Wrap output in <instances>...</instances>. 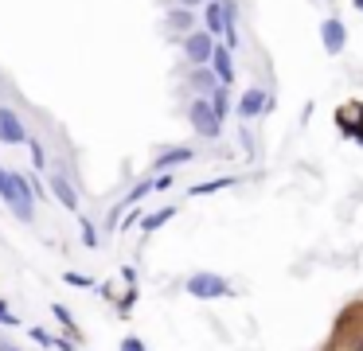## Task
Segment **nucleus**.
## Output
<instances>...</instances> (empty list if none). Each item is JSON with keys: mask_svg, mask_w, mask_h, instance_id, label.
I'll return each instance as SVG.
<instances>
[{"mask_svg": "<svg viewBox=\"0 0 363 351\" xmlns=\"http://www.w3.org/2000/svg\"><path fill=\"white\" fill-rule=\"evenodd\" d=\"M176 4H180V8H191V12H199V8L207 4V0H176Z\"/></svg>", "mask_w": 363, "mask_h": 351, "instance_id": "27", "label": "nucleus"}, {"mask_svg": "<svg viewBox=\"0 0 363 351\" xmlns=\"http://www.w3.org/2000/svg\"><path fill=\"white\" fill-rule=\"evenodd\" d=\"M28 129L12 106H0V145H28Z\"/></svg>", "mask_w": 363, "mask_h": 351, "instance_id": "5", "label": "nucleus"}, {"mask_svg": "<svg viewBox=\"0 0 363 351\" xmlns=\"http://www.w3.org/2000/svg\"><path fill=\"white\" fill-rule=\"evenodd\" d=\"M266 109H269V94L262 90V86H246L242 98H238V109H235V113L242 117V121H258Z\"/></svg>", "mask_w": 363, "mask_h": 351, "instance_id": "6", "label": "nucleus"}, {"mask_svg": "<svg viewBox=\"0 0 363 351\" xmlns=\"http://www.w3.org/2000/svg\"><path fill=\"white\" fill-rule=\"evenodd\" d=\"M188 160H196V148H191V145L164 148V152L157 156V172H164V168H180V164H188Z\"/></svg>", "mask_w": 363, "mask_h": 351, "instance_id": "12", "label": "nucleus"}, {"mask_svg": "<svg viewBox=\"0 0 363 351\" xmlns=\"http://www.w3.org/2000/svg\"><path fill=\"white\" fill-rule=\"evenodd\" d=\"M235 184H238V176H219V179H207V184H191L188 195H191V199H199V195H215V191H223V187H235Z\"/></svg>", "mask_w": 363, "mask_h": 351, "instance_id": "14", "label": "nucleus"}, {"mask_svg": "<svg viewBox=\"0 0 363 351\" xmlns=\"http://www.w3.org/2000/svg\"><path fill=\"white\" fill-rule=\"evenodd\" d=\"M149 191H157V179H137V184L129 187V195L121 199V207H133V203H141Z\"/></svg>", "mask_w": 363, "mask_h": 351, "instance_id": "16", "label": "nucleus"}, {"mask_svg": "<svg viewBox=\"0 0 363 351\" xmlns=\"http://www.w3.org/2000/svg\"><path fill=\"white\" fill-rule=\"evenodd\" d=\"M355 12H363V0H355Z\"/></svg>", "mask_w": 363, "mask_h": 351, "instance_id": "29", "label": "nucleus"}, {"mask_svg": "<svg viewBox=\"0 0 363 351\" xmlns=\"http://www.w3.org/2000/svg\"><path fill=\"white\" fill-rule=\"evenodd\" d=\"M211 70H215V78H219V86H227V90H230V82H235V59H230V47L227 43H215Z\"/></svg>", "mask_w": 363, "mask_h": 351, "instance_id": "9", "label": "nucleus"}, {"mask_svg": "<svg viewBox=\"0 0 363 351\" xmlns=\"http://www.w3.org/2000/svg\"><path fill=\"white\" fill-rule=\"evenodd\" d=\"M0 351H20V347H12V343H0Z\"/></svg>", "mask_w": 363, "mask_h": 351, "instance_id": "28", "label": "nucleus"}, {"mask_svg": "<svg viewBox=\"0 0 363 351\" xmlns=\"http://www.w3.org/2000/svg\"><path fill=\"white\" fill-rule=\"evenodd\" d=\"M191 90H196V98H211V94L219 90L215 70L211 67H196V70H191Z\"/></svg>", "mask_w": 363, "mask_h": 351, "instance_id": "13", "label": "nucleus"}, {"mask_svg": "<svg viewBox=\"0 0 363 351\" xmlns=\"http://www.w3.org/2000/svg\"><path fill=\"white\" fill-rule=\"evenodd\" d=\"M215 43H219V39L207 35L203 28L191 31V35L184 39V59H188L191 67H211V59H215Z\"/></svg>", "mask_w": 363, "mask_h": 351, "instance_id": "4", "label": "nucleus"}, {"mask_svg": "<svg viewBox=\"0 0 363 351\" xmlns=\"http://www.w3.org/2000/svg\"><path fill=\"white\" fill-rule=\"evenodd\" d=\"M184 289H188V296H199V301H223V296H230V281L219 277V273H191Z\"/></svg>", "mask_w": 363, "mask_h": 351, "instance_id": "3", "label": "nucleus"}, {"mask_svg": "<svg viewBox=\"0 0 363 351\" xmlns=\"http://www.w3.org/2000/svg\"><path fill=\"white\" fill-rule=\"evenodd\" d=\"M79 230H82V246L98 250V230H94V223H90L86 215H79Z\"/></svg>", "mask_w": 363, "mask_h": 351, "instance_id": "18", "label": "nucleus"}, {"mask_svg": "<svg viewBox=\"0 0 363 351\" xmlns=\"http://www.w3.org/2000/svg\"><path fill=\"white\" fill-rule=\"evenodd\" d=\"M51 312H55V316H59V324L67 328V335H74V320H71V312H67L63 304H51Z\"/></svg>", "mask_w": 363, "mask_h": 351, "instance_id": "22", "label": "nucleus"}, {"mask_svg": "<svg viewBox=\"0 0 363 351\" xmlns=\"http://www.w3.org/2000/svg\"><path fill=\"white\" fill-rule=\"evenodd\" d=\"M164 20H168V31H180L184 39H188L191 31H199V28H196V12H191V8H180V4H176V8H168Z\"/></svg>", "mask_w": 363, "mask_h": 351, "instance_id": "10", "label": "nucleus"}, {"mask_svg": "<svg viewBox=\"0 0 363 351\" xmlns=\"http://www.w3.org/2000/svg\"><path fill=\"white\" fill-rule=\"evenodd\" d=\"M121 351H145V343L137 340V335H125V340H121Z\"/></svg>", "mask_w": 363, "mask_h": 351, "instance_id": "25", "label": "nucleus"}, {"mask_svg": "<svg viewBox=\"0 0 363 351\" xmlns=\"http://www.w3.org/2000/svg\"><path fill=\"white\" fill-rule=\"evenodd\" d=\"M48 187H51V195H55L67 211H74V215H79V191H74V184H71V176H67V172H51Z\"/></svg>", "mask_w": 363, "mask_h": 351, "instance_id": "8", "label": "nucleus"}, {"mask_svg": "<svg viewBox=\"0 0 363 351\" xmlns=\"http://www.w3.org/2000/svg\"><path fill=\"white\" fill-rule=\"evenodd\" d=\"M176 211H180V207H160V211H157V215H145V223H141V230H145V234H152V230H160V226H164V223H172V218H176Z\"/></svg>", "mask_w": 363, "mask_h": 351, "instance_id": "15", "label": "nucleus"}, {"mask_svg": "<svg viewBox=\"0 0 363 351\" xmlns=\"http://www.w3.org/2000/svg\"><path fill=\"white\" fill-rule=\"evenodd\" d=\"M176 184V176H157V191H168Z\"/></svg>", "mask_w": 363, "mask_h": 351, "instance_id": "26", "label": "nucleus"}, {"mask_svg": "<svg viewBox=\"0 0 363 351\" xmlns=\"http://www.w3.org/2000/svg\"><path fill=\"white\" fill-rule=\"evenodd\" d=\"M223 20L227 28H238V0H223Z\"/></svg>", "mask_w": 363, "mask_h": 351, "instance_id": "21", "label": "nucleus"}, {"mask_svg": "<svg viewBox=\"0 0 363 351\" xmlns=\"http://www.w3.org/2000/svg\"><path fill=\"white\" fill-rule=\"evenodd\" d=\"M320 43H324V51H328V55H340L347 47V28H344L340 16H328V20L320 23Z\"/></svg>", "mask_w": 363, "mask_h": 351, "instance_id": "7", "label": "nucleus"}, {"mask_svg": "<svg viewBox=\"0 0 363 351\" xmlns=\"http://www.w3.org/2000/svg\"><path fill=\"white\" fill-rule=\"evenodd\" d=\"M28 148H32V164H35V172H43L48 168V152H43V140H28Z\"/></svg>", "mask_w": 363, "mask_h": 351, "instance_id": "20", "label": "nucleus"}, {"mask_svg": "<svg viewBox=\"0 0 363 351\" xmlns=\"http://www.w3.org/2000/svg\"><path fill=\"white\" fill-rule=\"evenodd\" d=\"M63 281L67 285H79V289H86V285H94V281L86 277V273H63Z\"/></svg>", "mask_w": 363, "mask_h": 351, "instance_id": "23", "label": "nucleus"}, {"mask_svg": "<svg viewBox=\"0 0 363 351\" xmlns=\"http://www.w3.org/2000/svg\"><path fill=\"white\" fill-rule=\"evenodd\" d=\"M0 199L12 207V215L20 223H32L35 218V187L24 172H12V168H0Z\"/></svg>", "mask_w": 363, "mask_h": 351, "instance_id": "1", "label": "nucleus"}, {"mask_svg": "<svg viewBox=\"0 0 363 351\" xmlns=\"http://www.w3.org/2000/svg\"><path fill=\"white\" fill-rule=\"evenodd\" d=\"M188 121H191V129L199 133L203 140H219L223 137V121H219V113L211 109V98H196L188 106Z\"/></svg>", "mask_w": 363, "mask_h": 351, "instance_id": "2", "label": "nucleus"}, {"mask_svg": "<svg viewBox=\"0 0 363 351\" xmlns=\"http://www.w3.org/2000/svg\"><path fill=\"white\" fill-rule=\"evenodd\" d=\"M203 31L207 35H227V20H223V0H207L203 4Z\"/></svg>", "mask_w": 363, "mask_h": 351, "instance_id": "11", "label": "nucleus"}, {"mask_svg": "<svg viewBox=\"0 0 363 351\" xmlns=\"http://www.w3.org/2000/svg\"><path fill=\"white\" fill-rule=\"evenodd\" d=\"M28 335H32V343H43V347H59V343H63V340H55L48 328H28Z\"/></svg>", "mask_w": 363, "mask_h": 351, "instance_id": "19", "label": "nucleus"}, {"mask_svg": "<svg viewBox=\"0 0 363 351\" xmlns=\"http://www.w3.org/2000/svg\"><path fill=\"white\" fill-rule=\"evenodd\" d=\"M133 301H137V289H129V293L118 301V312H121V316H129V308H133Z\"/></svg>", "mask_w": 363, "mask_h": 351, "instance_id": "24", "label": "nucleus"}, {"mask_svg": "<svg viewBox=\"0 0 363 351\" xmlns=\"http://www.w3.org/2000/svg\"><path fill=\"white\" fill-rule=\"evenodd\" d=\"M211 109L219 113V121H227V117H230V90H227V86H219V90L211 94Z\"/></svg>", "mask_w": 363, "mask_h": 351, "instance_id": "17", "label": "nucleus"}]
</instances>
